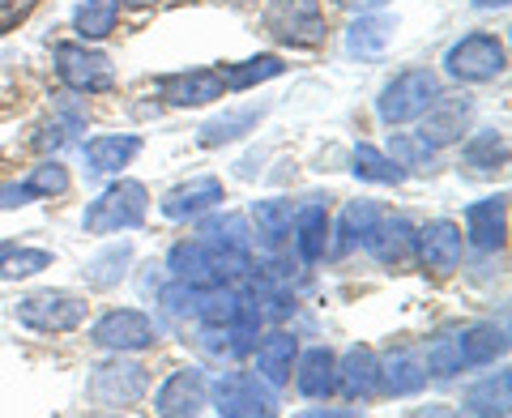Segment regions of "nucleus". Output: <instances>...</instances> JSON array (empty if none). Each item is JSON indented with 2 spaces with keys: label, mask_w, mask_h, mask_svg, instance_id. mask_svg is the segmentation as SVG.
Instances as JSON below:
<instances>
[{
  "label": "nucleus",
  "mask_w": 512,
  "mask_h": 418,
  "mask_svg": "<svg viewBox=\"0 0 512 418\" xmlns=\"http://www.w3.org/2000/svg\"><path fill=\"white\" fill-rule=\"evenodd\" d=\"M146 205L150 192L141 180H116L111 188H103L99 197L86 205L82 227L86 235H116V231H133L146 222Z\"/></svg>",
  "instance_id": "obj_1"
},
{
  "label": "nucleus",
  "mask_w": 512,
  "mask_h": 418,
  "mask_svg": "<svg viewBox=\"0 0 512 418\" xmlns=\"http://www.w3.org/2000/svg\"><path fill=\"white\" fill-rule=\"evenodd\" d=\"M436 94H440V77L436 73L431 69H406L380 90L376 111H380L384 124H410L431 107Z\"/></svg>",
  "instance_id": "obj_2"
},
{
  "label": "nucleus",
  "mask_w": 512,
  "mask_h": 418,
  "mask_svg": "<svg viewBox=\"0 0 512 418\" xmlns=\"http://www.w3.org/2000/svg\"><path fill=\"white\" fill-rule=\"evenodd\" d=\"M265 30L286 47H316L325 43V13L316 0H269Z\"/></svg>",
  "instance_id": "obj_3"
},
{
  "label": "nucleus",
  "mask_w": 512,
  "mask_h": 418,
  "mask_svg": "<svg viewBox=\"0 0 512 418\" xmlns=\"http://www.w3.org/2000/svg\"><path fill=\"white\" fill-rule=\"evenodd\" d=\"M504 43L495 35H483V30H474V35L457 39L453 47L444 52V73L457 77V82H491V77L504 73Z\"/></svg>",
  "instance_id": "obj_4"
},
{
  "label": "nucleus",
  "mask_w": 512,
  "mask_h": 418,
  "mask_svg": "<svg viewBox=\"0 0 512 418\" xmlns=\"http://www.w3.org/2000/svg\"><path fill=\"white\" fill-rule=\"evenodd\" d=\"M13 316L35 333H69L86 320V303L69 291H35V295L18 299Z\"/></svg>",
  "instance_id": "obj_5"
},
{
  "label": "nucleus",
  "mask_w": 512,
  "mask_h": 418,
  "mask_svg": "<svg viewBox=\"0 0 512 418\" xmlns=\"http://www.w3.org/2000/svg\"><path fill=\"white\" fill-rule=\"evenodd\" d=\"M150 389V372L141 363H128V359H111L103 367H94L90 376V397L94 406L103 410H124V406H137Z\"/></svg>",
  "instance_id": "obj_6"
},
{
  "label": "nucleus",
  "mask_w": 512,
  "mask_h": 418,
  "mask_svg": "<svg viewBox=\"0 0 512 418\" xmlns=\"http://www.w3.org/2000/svg\"><path fill=\"white\" fill-rule=\"evenodd\" d=\"M214 410L222 418H269L278 410V397L274 389L261 380V376H248V372H227L214 384Z\"/></svg>",
  "instance_id": "obj_7"
},
{
  "label": "nucleus",
  "mask_w": 512,
  "mask_h": 418,
  "mask_svg": "<svg viewBox=\"0 0 512 418\" xmlns=\"http://www.w3.org/2000/svg\"><path fill=\"white\" fill-rule=\"evenodd\" d=\"M56 73H60V82L77 94H94V90L116 86L111 60L103 52H90L86 43H60L56 47Z\"/></svg>",
  "instance_id": "obj_8"
},
{
  "label": "nucleus",
  "mask_w": 512,
  "mask_h": 418,
  "mask_svg": "<svg viewBox=\"0 0 512 418\" xmlns=\"http://www.w3.org/2000/svg\"><path fill=\"white\" fill-rule=\"evenodd\" d=\"M419 120H423L419 137L427 141V146H453L474 120V99L470 94H436Z\"/></svg>",
  "instance_id": "obj_9"
},
{
  "label": "nucleus",
  "mask_w": 512,
  "mask_h": 418,
  "mask_svg": "<svg viewBox=\"0 0 512 418\" xmlns=\"http://www.w3.org/2000/svg\"><path fill=\"white\" fill-rule=\"evenodd\" d=\"M94 346L116 350V355H128V350H146L154 346V320L137 308H116L107 312L99 325H94Z\"/></svg>",
  "instance_id": "obj_10"
},
{
  "label": "nucleus",
  "mask_w": 512,
  "mask_h": 418,
  "mask_svg": "<svg viewBox=\"0 0 512 418\" xmlns=\"http://www.w3.org/2000/svg\"><path fill=\"white\" fill-rule=\"evenodd\" d=\"M461 248H466V235L448 218H436L423 231H414V252H419L423 269L431 273H453L461 265Z\"/></svg>",
  "instance_id": "obj_11"
},
{
  "label": "nucleus",
  "mask_w": 512,
  "mask_h": 418,
  "mask_svg": "<svg viewBox=\"0 0 512 418\" xmlns=\"http://www.w3.org/2000/svg\"><path fill=\"white\" fill-rule=\"evenodd\" d=\"M158 94H163L171 107H205V103H218L222 94H227V86H222L218 69H192V73L158 77Z\"/></svg>",
  "instance_id": "obj_12"
},
{
  "label": "nucleus",
  "mask_w": 512,
  "mask_h": 418,
  "mask_svg": "<svg viewBox=\"0 0 512 418\" xmlns=\"http://www.w3.org/2000/svg\"><path fill=\"white\" fill-rule=\"evenodd\" d=\"M205 393H210V380H205L201 367H180V372H171V380L163 384V389L154 393V414H201L205 406Z\"/></svg>",
  "instance_id": "obj_13"
},
{
  "label": "nucleus",
  "mask_w": 512,
  "mask_h": 418,
  "mask_svg": "<svg viewBox=\"0 0 512 418\" xmlns=\"http://www.w3.org/2000/svg\"><path fill=\"white\" fill-rule=\"evenodd\" d=\"M359 244L372 252L384 269H402L414 256V227L406 218H376Z\"/></svg>",
  "instance_id": "obj_14"
},
{
  "label": "nucleus",
  "mask_w": 512,
  "mask_h": 418,
  "mask_svg": "<svg viewBox=\"0 0 512 418\" xmlns=\"http://www.w3.org/2000/svg\"><path fill=\"white\" fill-rule=\"evenodd\" d=\"M222 201H227V192H222L218 175H197V180H188V184L167 192V197H163V214L171 222H188V218L210 214V209H218Z\"/></svg>",
  "instance_id": "obj_15"
},
{
  "label": "nucleus",
  "mask_w": 512,
  "mask_h": 418,
  "mask_svg": "<svg viewBox=\"0 0 512 418\" xmlns=\"http://www.w3.org/2000/svg\"><path fill=\"white\" fill-rule=\"evenodd\" d=\"M504 235H508V197H487V201H474L466 209V239L474 248L495 252L504 248Z\"/></svg>",
  "instance_id": "obj_16"
},
{
  "label": "nucleus",
  "mask_w": 512,
  "mask_h": 418,
  "mask_svg": "<svg viewBox=\"0 0 512 418\" xmlns=\"http://www.w3.org/2000/svg\"><path fill=\"white\" fill-rule=\"evenodd\" d=\"M338 389L350 401H372L380 393V359L372 346H350L338 363Z\"/></svg>",
  "instance_id": "obj_17"
},
{
  "label": "nucleus",
  "mask_w": 512,
  "mask_h": 418,
  "mask_svg": "<svg viewBox=\"0 0 512 418\" xmlns=\"http://www.w3.org/2000/svg\"><path fill=\"white\" fill-rule=\"evenodd\" d=\"M167 269H171L180 282H192V286H218V248L201 244V239H184V244H175V248H171Z\"/></svg>",
  "instance_id": "obj_18"
},
{
  "label": "nucleus",
  "mask_w": 512,
  "mask_h": 418,
  "mask_svg": "<svg viewBox=\"0 0 512 418\" xmlns=\"http://www.w3.org/2000/svg\"><path fill=\"white\" fill-rule=\"evenodd\" d=\"M393 35H397V18H384L376 9L359 13L346 30V52L359 60H376V56H384V47L393 43Z\"/></svg>",
  "instance_id": "obj_19"
},
{
  "label": "nucleus",
  "mask_w": 512,
  "mask_h": 418,
  "mask_svg": "<svg viewBox=\"0 0 512 418\" xmlns=\"http://www.w3.org/2000/svg\"><path fill=\"white\" fill-rule=\"evenodd\" d=\"M295 355H299V342L286 329H274L261 346H256V372H261V380L269 384V389H278V384L291 380Z\"/></svg>",
  "instance_id": "obj_20"
},
{
  "label": "nucleus",
  "mask_w": 512,
  "mask_h": 418,
  "mask_svg": "<svg viewBox=\"0 0 512 418\" xmlns=\"http://www.w3.org/2000/svg\"><path fill=\"white\" fill-rule=\"evenodd\" d=\"M291 235H295V248H299L303 261H308V265L320 261V256H325V248H329V209L320 205V201L299 205V209H295Z\"/></svg>",
  "instance_id": "obj_21"
},
{
  "label": "nucleus",
  "mask_w": 512,
  "mask_h": 418,
  "mask_svg": "<svg viewBox=\"0 0 512 418\" xmlns=\"http://www.w3.org/2000/svg\"><path fill=\"white\" fill-rule=\"evenodd\" d=\"M295 384H299L303 397H329L333 389H338V359H333V350L329 346H312L295 367Z\"/></svg>",
  "instance_id": "obj_22"
},
{
  "label": "nucleus",
  "mask_w": 512,
  "mask_h": 418,
  "mask_svg": "<svg viewBox=\"0 0 512 418\" xmlns=\"http://www.w3.org/2000/svg\"><path fill=\"white\" fill-rule=\"evenodd\" d=\"M427 384V367L410 355V350H389V359L380 363V389L393 397H410Z\"/></svg>",
  "instance_id": "obj_23"
},
{
  "label": "nucleus",
  "mask_w": 512,
  "mask_h": 418,
  "mask_svg": "<svg viewBox=\"0 0 512 418\" xmlns=\"http://www.w3.org/2000/svg\"><path fill=\"white\" fill-rule=\"evenodd\" d=\"M261 116H265V107H235V111H222V116H214L210 124H201L197 141H201L205 150L227 146V141H239L244 133H252V128L261 124Z\"/></svg>",
  "instance_id": "obj_24"
},
{
  "label": "nucleus",
  "mask_w": 512,
  "mask_h": 418,
  "mask_svg": "<svg viewBox=\"0 0 512 418\" xmlns=\"http://www.w3.org/2000/svg\"><path fill=\"white\" fill-rule=\"evenodd\" d=\"M252 218H256V235H261L265 248H282L291 239L295 227V205L286 197H269V201H256L252 205Z\"/></svg>",
  "instance_id": "obj_25"
},
{
  "label": "nucleus",
  "mask_w": 512,
  "mask_h": 418,
  "mask_svg": "<svg viewBox=\"0 0 512 418\" xmlns=\"http://www.w3.org/2000/svg\"><path fill=\"white\" fill-rule=\"evenodd\" d=\"M197 239L210 248H227V252H248L252 235H248V218L244 214H210L197 222Z\"/></svg>",
  "instance_id": "obj_26"
},
{
  "label": "nucleus",
  "mask_w": 512,
  "mask_h": 418,
  "mask_svg": "<svg viewBox=\"0 0 512 418\" xmlns=\"http://www.w3.org/2000/svg\"><path fill=\"white\" fill-rule=\"evenodd\" d=\"M141 150V137H94L86 141V163H90V175H107V171H120L137 158Z\"/></svg>",
  "instance_id": "obj_27"
},
{
  "label": "nucleus",
  "mask_w": 512,
  "mask_h": 418,
  "mask_svg": "<svg viewBox=\"0 0 512 418\" xmlns=\"http://www.w3.org/2000/svg\"><path fill=\"white\" fill-rule=\"evenodd\" d=\"M457 337H461V359H466V367H487L508 355V333L495 325H474Z\"/></svg>",
  "instance_id": "obj_28"
},
{
  "label": "nucleus",
  "mask_w": 512,
  "mask_h": 418,
  "mask_svg": "<svg viewBox=\"0 0 512 418\" xmlns=\"http://www.w3.org/2000/svg\"><path fill=\"white\" fill-rule=\"evenodd\" d=\"M128 261H133V244H128V239H120V244H107L103 252H94L82 273H86L90 286L107 291V286H116L124 273H128Z\"/></svg>",
  "instance_id": "obj_29"
},
{
  "label": "nucleus",
  "mask_w": 512,
  "mask_h": 418,
  "mask_svg": "<svg viewBox=\"0 0 512 418\" xmlns=\"http://www.w3.org/2000/svg\"><path fill=\"white\" fill-rule=\"evenodd\" d=\"M461 158H466V167H474V171H500L508 163V137L500 128H478L466 146H461Z\"/></svg>",
  "instance_id": "obj_30"
},
{
  "label": "nucleus",
  "mask_w": 512,
  "mask_h": 418,
  "mask_svg": "<svg viewBox=\"0 0 512 418\" xmlns=\"http://www.w3.org/2000/svg\"><path fill=\"white\" fill-rule=\"evenodd\" d=\"M508 389H512V376H508V372H495V376H487V380H478L474 389H466L461 406H466L470 414H500V418H504L508 406H512Z\"/></svg>",
  "instance_id": "obj_31"
},
{
  "label": "nucleus",
  "mask_w": 512,
  "mask_h": 418,
  "mask_svg": "<svg viewBox=\"0 0 512 418\" xmlns=\"http://www.w3.org/2000/svg\"><path fill=\"white\" fill-rule=\"evenodd\" d=\"M116 18H120V0H82L73 26L82 39H107L116 30Z\"/></svg>",
  "instance_id": "obj_32"
},
{
  "label": "nucleus",
  "mask_w": 512,
  "mask_h": 418,
  "mask_svg": "<svg viewBox=\"0 0 512 418\" xmlns=\"http://www.w3.org/2000/svg\"><path fill=\"white\" fill-rule=\"evenodd\" d=\"M222 73V86L227 90H248L256 82H269V77H282L286 64L278 56H252L244 64H231V69H218Z\"/></svg>",
  "instance_id": "obj_33"
},
{
  "label": "nucleus",
  "mask_w": 512,
  "mask_h": 418,
  "mask_svg": "<svg viewBox=\"0 0 512 418\" xmlns=\"http://www.w3.org/2000/svg\"><path fill=\"white\" fill-rule=\"evenodd\" d=\"M350 171H355L359 180H372V184H402V175H406L389 154H380L376 146H355V154H350Z\"/></svg>",
  "instance_id": "obj_34"
},
{
  "label": "nucleus",
  "mask_w": 512,
  "mask_h": 418,
  "mask_svg": "<svg viewBox=\"0 0 512 418\" xmlns=\"http://www.w3.org/2000/svg\"><path fill=\"white\" fill-rule=\"evenodd\" d=\"M380 218V205L376 201H350L346 209H342V222H338V248H333V252H350V248H355L359 244V239L367 235V227H372V222Z\"/></svg>",
  "instance_id": "obj_35"
},
{
  "label": "nucleus",
  "mask_w": 512,
  "mask_h": 418,
  "mask_svg": "<svg viewBox=\"0 0 512 418\" xmlns=\"http://www.w3.org/2000/svg\"><path fill=\"white\" fill-rule=\"evenodd\" d=\"M427 376H457L461 367H466V359H461V337L457 333H444V337H431V346H427Z\"/></svg>",
  "instance_id": "obj_36"
},
{
  "label": "nucleus",
  "mask_w": 512,
  "mask_h": 418,
  "mask_svg": "<svg viewBox=\"0 0 512 418\" xmlns=\"http://www.w3.org/2000/svg\"><path fill=\"white\" fill-rule=\"evenodd\" d=\"M52 269V252L43 248H13V252H0V278L18 282V278H35V273Z\"/></svg>",
  "instance_id": "obj_37"
},
{
  "label": "nucleus",
  "mask_w": 512,
  "mask_h": 418,
  "mask_svg": "<svg viewBox=\"0 0 512 418\" xmlns=\"http://www.w3.org/2000/svg\"><path fill=\"white\" fill-rule=\"evenodd\" d=\"M201 291H205V286H192V282H180V278H175L171 286H167V291H163V308L171 312V316H197V308H201Z\"/></svg>",
  "instance_id": "obj_38"
},
{
  "label": "nucleus",
  "mask_w": 512,
  "mask_h": 418,
  "mask_svg": "<svg viewBox=\"0 0 512 418\" xmlns=\"http://www.w3.org/2000/svg\"><path fill=\"white\" fill-rule=\"evenodd\" d=\"M393 163L397 167H423V163H431V146H427V141L419 137V133H393Z\"/></svg>",
  "instance_id": "obj_39"
},
{
  "label": "nucleus",
  "mask_w": 512,
  "mask_h": 418,
  "mask_svg": "<svg viewBox=\"0 0 512 418\" xmlns=\"http://www.w3.org/2000/svg\"><path fill=\"white\" fill-rule=\"evenodd\" d=\"M30 192H35V197H60L64 188H69V171H64L60 163H43V167H35L30 171Z\"/></svg>",
  "instance_id": "obj_40"
},
{
  "label": "nucleus",
  "mask_w": 512,
  "mask_h": 418,
  "mask_svg": "<svg viewBox=\"0 0 512 418\" xmlns=\"http://www.w3.org/2000/svg\"><path fill=\"white\" fill-rule=\"evenodd\" d=\"M39 0H0V35H9L13 26H22L35 13Z\"/></svg>",
  "instance_id": "obj_41"
},
{
  "label": "nucleus",
  "mask_w": 512,
  "mask_h": 418,
  "mask_svg": "<svg viewBox=\"0 0 512 418\" xmlns=\"http://www.w3.org/2000/svg\"><path fill=\"white\" fill-rule=\"evenodd\" d=\"M30 201H39V197L30 192L26 180H22V184H0V209H22V205H30Z\"/></svg>",
  "instance_id": "obj_42"
},
{
  "label": "nucleus",
  "mask_w": 512,
  "mask_h": 418,
  "mask_svg": "<svg viewBox=\"0 0 512 418\" xmlns=\"http://www.w3.org/2000/svg\"><path fill=\"white\" fill-rule=\"evenodd\" d=\"M60 141H64V128H60V124H52V128H43V133L35 137V146H39V150H56Z\"/></svg>",
  "instance_id": "obj_43"
},
{
  "label": "nucleus",
  "mask_w": 512,
  "mask_h": 418,
  "mask_svg": "<svg viewBox=\"0 0 512 418\" xmlns=\"http://www.w3.org/2000/svg\"><path fill=\"white\" fill-rule=\"evenodd\" d=\"M342 5L359 9V13H372V9H380V5H389V0H342Z\"/></svg>",
  "instance_id": "obj_44"
},
{
  "label": "nucleus",
  "mask_w": 512,
  "mask_h": 418,
  "mask_svg": "<svg viewBox=\"0 0 512 418\" xmlns=\"http://www.w3.org/2000/svg\"><path fill=\"white\" fill-rule=\"evenodd\" d=\"M474 5H478V9H504L508 0H474Z\"/></svg>",
  "instance_id": "obj_45"
},
{
  "label": "nucleus",
  "mask_w": 512,
  "mask_h": 418,
  "mask_svg": "<svg viewBox=\"0 0 512 418\" xmlns=\"http://www.w3.org/2000/svg\"><path fill=\"white\" fill-rule=\"evenodd\" d=\"M120 5H133V9H146V5H154V0H120Z\"/></svg>",
  "instance_id": "obj_46"
},
{
  "label": "nucleus",
  "mask_w": 512,
  "mask_h": 418,
  "mask_svg": "<svg viewBox=\"0 0 512 418\" xmlns=\"http://www.w3.org/2000/svg\"><path fill=\"white\" fill-rule=\"evenodd\" d=\"M231 5H248V0H231Z\"/></svg>",
  "instance_id": "obj_47"
}]
</instances>
